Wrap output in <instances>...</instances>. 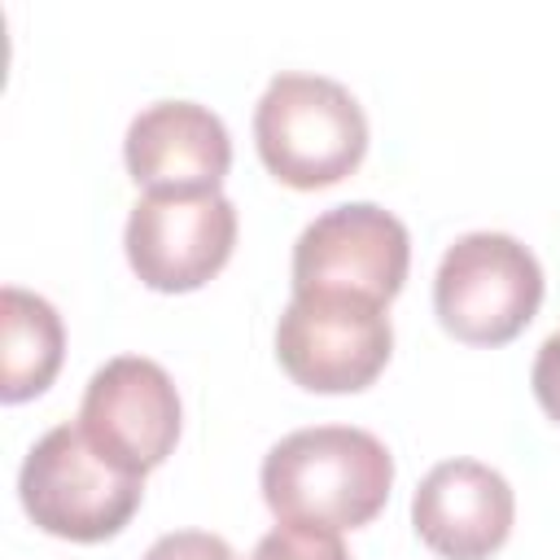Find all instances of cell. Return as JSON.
Segmentation results:
<instances>
[{
	"label": "cell",
	"mask_w": 560,
	"mask_h": 560,
	"mask_svg": "<svg viewBox=\"0 0 560 560\" xmlns=\"http://www.w3.org/2000/svg\"><path fill=\"white\" fill-rule=\"evenodd\" d=\"M0 402L44 394L66 359V328L48 298L9 284L0 293Z\"/></svg>",
	"instance_id": "11"
},
{
	"label": "cell",
	"mask_w": 560,
	"mask_h": 560,
	"mask_svg": "<svg viewBox=\"0 0 560 560\" xmlns=\"http://www.w3.org/2000/svg\"><path fill=\"white\" fill-rule=\"evenodd\" d=\"M516 521V494L503 472L481 459H442L424 472L411 499L420 542L442 560L494 556Z\"/></svg>",
	"instance_id": "9"
},
{
	"label": "cell",
	"mask_w": 560,
	"mask_h": 560,
	"mask_svg": "<svg viewBox=\"0 0 560 560\" xmlns=\"http://www.w3.org/2000/svg\"><path fill=\"white\" fill-rule=\"evenodd\" d=\"M262 499L276 521L315 529L368 525L394 486V455L354 424H315L280 438L262 459Z\"/></svg>",
	"instance_id": "1"
},
{
	"label": "cell",
	"mask_w": 560,
	"mask_h": 560,
	"mask_svg": "<svg viewBox=\"0 0 560 560\" xmlns=\"http://www.w3.org/2000/svg\"><path fill=\"white\" fill-rule=\"evenodd\" d=\"M254 144L280 184L315 192L341 184L363 162L368 118L337 79L276 74L254 109Z\"/></svg>",
	"instance_id": "2"
},
{
	"label": "cell",
	"mask_w": 560,
	"mask_h": 560,
	"mask_svg": "<svg viewBox=\"0 0 560 560\" xmlns=\"http://www.w3.org/2000/svg\"><path fill=\"white\" fill-rule=\"evenodd\" d=\"M411 267V236L385 206L350 201L311 219L293 245V293L389 306Z\"/></svg>",
	"instance_id": "6"
},
{
	"label": "cell",
	"mask_w": 560,
	"mask_h": 560,
	"mask_svg": "<svg viewBox=\"0 0 560 560\" xmlns=\"http://www.w3.org/2000/svg\"><path fill=\"white\" fill-rule=\"evenodd\" d=\"M249 560H350L346 542L337 529H315V525H289L280 521L271 534L258 538Z\"/></svg>",
	"instance_id": "12"
},
{
	"label": "cell",
	"mask_w": 560,
	"mask_h": 560,
	"mask_svg": "<svg viewBox=\"0 0 560 560\" xmlns=\"http://www.w3.org/2000/svg\"><path fill=\"white\" fill-rule=\"evenodd\" d=\"M18 494L44 534L70 542H105L136 516L144 477L109 464L79 424H57L22 459Z\"/></svg>",
	"instance_id": "3"
},
{
	"label": "cell",
	"mask_w": 560,
	"mask_h": 560,
	"mask_svg": "<svg viewBox=\"0 0 560 560\" xmlns=\"http://www.w3.org/2000/svg\"><path fill=\"white\" fill-rule=\"evenodd\" d=\"M179 420L175 381L162 363L140 354H118L96 368L79 402V429L88 442L131 477L166 464L179 442Z\"/></svg>",
	"instance_id": "8"
},
{
	"label": "cell",
	"mask_w": 560,
	"mask_h": 560,
	"mask_svg": "<svg viewBox=\"0 0 560 560\" xmlns=\"http://www.w3.org/2000/svg\"><path fill=\"white\" fill-rule=\"evenodd\" d=\"M144 560H236V551L228 547V538L210 534V529H175L162 534Z\"/></svg>",
	"instance_id": "13"
},
{
	"label": "cell",
	"mask_w": 560,
	"mask_h": 560,
	"mask_svg": "<svg viewBox=\"0 0 560 560\" xmlns=\"http://www.w3.org/2000/svg\"><path fill=\"white\" fill-rule=\"evenodd\" d=\"M394 350L385 306L332 293H293L276 324V359L311 394L368 389Z\"/></svg>",
	"instance_id": "5"
},
{
	"label": "cell",
	"mask_w": 560,
	"mask_h": 560,
	"mask_svg": "<svg viewBox=\"0 0 560 560\" xmlns=\"http://www.w3.org/2000/svg\"><path fill=\"white\" fill-rule=\"evenodd\" d=\"M127 262L158 293H192L214 280L236 245V206L223 192H149L131 206Z\"/></svg>",
	"instance_id": "7"
},
{
	"label": "cell",
	"mask_w": 560,
	"mask_h": 560,
	"mask_svg": "<svg viewBox=\"0 0 560 560\" xmlns=\"http://www.w3.org/2000/svg\"><path fill=\"white\" fill-rule=\"evenodd\" d=\"M542 306V267L508 232L459 236L433 276L438 324L464 346H508Z\"/></svg>",
	"instance_id": "4"
},
{
	"label": "cell",
	"mask_w": 560,
	"mask_h": 560,
	"mask_svg": "<svg viewBox=\"0 0 560 560\" xmlns=\"http://www.w3.org/2000/svg\"><path fill=\"white\" fill-rule=\"evenodd\" d=\"M529 385H534L538 407L560 424V328L538 346V354H534V372H529Z\"/></svg>",
	"instance_id": "14"
},
{
	"label": "cell",
	"mask_w": 560,
	"mask_h": 560,
	"mask_svg": "<svg viewBox=\"0 0 560 560\" xmlns=\"http://www.w3.org/2000/svg\"><path fill=\"white\" fill-rule=\"evenodd\" d=\"M122 158L149 192H219L232 166V136L197 101H158L131 118Z\"/></svg>",
	"instance_id": "10"
}]
</instances>
